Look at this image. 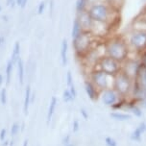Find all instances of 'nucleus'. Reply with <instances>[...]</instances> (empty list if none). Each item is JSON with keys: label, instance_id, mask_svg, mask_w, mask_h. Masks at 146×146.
Segmentation results:
<instances>
[{"label": "nucleus", "instance_id": "obj_1", "mask_svg": "<svg viewBox=\"0 0 146 146\" xmlns=\"http://www.w3.org/2000/svg\"><path fill=\"white\" fill-rule=\"evenodd\" d=\"M119 10L111 7V5L104 2L103 0H98L91 5H90L87 12L90 14L94 21L106 23L111 25L116 19Z\"/></svg>", "mask_w": 146, "mask_h": 146}, {"label": "nucleus", "instance_id": "obj_2", "mask_svg": "<svg viewBox=\"0 0 146 146\" xmlns=\"http://www.w3.org/2000/svg\"><path fill=\"white\" fill-rule=\"evenodd\" d=\"M106 55L119 62H123L129 58V46L122 36H113L105 43Z\"/></svg>", "mask_w": 146, "mask_h": 146}, {"label": "nucleus", "instance_id": "obj_3", "mask_svg": "<svg viewBox=\"0 0 146 146\" xmlns=\"http://www.w3.org/2000/svg\"><path fill=\"white\" fill-rule=\"evenodd\" d=\"M96 40L97 38L90 32H83L77 38L72 40L73 48L78 56L84 58L88 52L98 45L97 43L95 44Z\"/></svg>", "mask_w": 146, "mask_h": 146}, {"label": "nucleus", "instance_id": "obj_4", "mask_svg": "<svg viewBox=\"0 0 146 146\" xmlns=\"http://www.w3.org/2000/svg\"><path fill=\"white\" fill-rule=\"evenodd\" d=\"M129 49L135 52L146 51V29H134L126 40Z\"/></svg>", "mask_w": 146, "mask_h": 146}, {"label": "nucleus", "instance_id": "obj_5", "mask_svg": "<svg viewBox=\"0 0 146 146\" xmlns=\"http://www.w3.org/2000/svg\"><path fill=\"white\" fill-rule=\"evenodd\" d=\"M134 80L127 76L123 71L118 72L114 75L113 78V88L115 90L121 97L129 95L132 93Z\"/></svg>", "mask_w": 146, "mask_h": 146}, {"label": "nucleus", "instance_id": "obj_6", "mask_svg": "<svg viewBox=\"0 0 146 146\" xmlns=\"http://www.w3.org/2000/svg\"><path fill=\"white\" fill-rule=\"evenodd\" d=\"M114 76L109 75L100 69H93L90 72V80L94 84V86L100 91L107 88H111L113 87Z\"/></svg>", "mask_w": 146, "mask_h": 146}, {"label": "nucleus", "instance_id": "obj_7", "mask_svg": "<svg viewBox=\"0 0 146 146\" xmlns=\"http://www.w3.org/2000/svg\"><path fill=\"white\" fill-rule=\"evenodd\" d=\"M96 64L98 66V68H93V69H100L105 73H107V74L111 75V76L116 75L122 69L121 62L115 61L114 59L107 56V55L99 60Z\"/></svg>", "mask_w": 146, "mask_h": 146}, {"label": "nucleus", "instance_id": "obj_8", "mask_svg": "<svg viewBox=\"0 0 146 146\" xmlns=\"http://www.w3.org/2000/svg\"><path fill=\"white\" fill-rule=\"evenodd\" d=\"M140 67H141V62L128 58L126 61L122 62L121 71H123L125 74H126L127 76H129L131 79L135 80L139 76Z\"/></svg>", "mask_w": 146, "mask_h": 146}, {"label": "nucleus", "instance_id": "obj_9", "mask_svg": "<svg viewBox=\"0 0 146 146\" xmlns=\"http://www.w3.org/2000/svg\"><path fill=\"white\" fill-rule=\"evenodd\" d=\"M100 96L101 99H102V102L106 106H111V107H113L120 99V95L118 94V92L113 88H107V90H102L100 92Z\"/></svg>", "mask_w": 146, "mask_h": 146}, {"label": "nucleus", "instance_id": "obj_10", "mask_svg": "<svg viewBox=\"0 0 146 146\" xmlns=\"http://www.w3.org/2000/svg\"><path fill=\"white\" fill-rule=\"evenodd\" d=\"M76 18L78 19V21L80 22L81 26H82V29L84 32H90L93 27L94 20L91 18L90 14H88L87 11L80 13V14H77Z\"/></svg>", "mask_w": 146, "mask_h": 146}, {"label": "nucleus", "instance_id": "obj_11", "mask_svg": "<svg viewBox=\"0 0 146 146\" xmlns=\"http://www.w3.org/2000/svg\"><path fill=\"white\" fill-rule=\"evenodd\" d=\"M85 90H86V92H87L88 98L93 101L98 98V96L100 95V92H101L90 79L85 82Z\"/></svg>", "mask_w": 146, "mask_h": 146}, {"label": "nucleus", "instance_id": "obj_12", "mask_svg": "<svg viewBox=\"0 0 146 146\" xmlns=\"http://www.w3.org/2000/svg\"><path fill=\"white\" fill-rule=\"evenodd\" d=\"M31 96H32V90H31L30 85H28L25 90L24 102H23V111L25 114H27L28 111H29V107L31 105Z\"/></svg>", "mask_w": 146, "mask_h": 146}, {"label": "nucleus", "instance_id": "obj_13", "mask_svg": "<svg viewBox=\"0 0 146 146\" xmlns=\"http://www.w3.org/2000/svg\"><path fill=\"white\" fill-rule=\"evenodd\" d=\"M17 77L18 81H19L20 85H23L24 83V78H25V66H24V62L21 58L17 62Z\"/></svg>", "mask_w": 146, "mask_h": 146}, {"label": "nucleus", "instance_id": "obj_14", "mask_svg": "<svg viewBox=\"0 0 146 146\" xmlns=\"http://www.w3.org/2000/svg\"><path fill=\"white\" fill-rule=\"evenodd\" d=\"M67 51H68V42L66 38H64L61 45V61L62 66L67 64Z\"/></svg>", "mask_w": 146, "mask_h": 146}, {"label": "nucleus", "instance_id": "obj_15", "mask_svg": "<svg viewBox=\"0 0 146 146\" xmlns=\"http://www.w3.org/2000/svg\"><path fill=\"white\" fill-rule=\"evenodd\" d=\"M57 104H58V99H57L56 96H53L50 100V103H49L47 116H46V119H47L48 124H49V122L51 121L52 117H53L54 113H55V111H56V108H57Z\"/></svg>", "mask_w": 146, "mask_h": 146}, {"label": "nucleus", "instance_id": "obj_16", "mask_svg": "<svg viewBox=\"0 0 146 146\" xmlns=\"http://www.w3.org/2000/svg\"><path fill=\"white\" fill-rule=\"evenodd\" d=\"M84 31L82 29V26H81L80 22L78 21V19L75 17L74 21H73V24H72V30H71V38L72 40H75L81 34H82Z\"/></svg>", "mask_w": 146, "mask_h": 146}, {"label": "nucleus", "instance_id": "obj_17", "mask_svg": "<svg viewBox=\"0 0 146 146\" xmlns=\"http://www.w3.org/2000/svg\"><path fill=\"white\" fill-rule=\"evenodd\" d=\"M15 64L13 62L11 59L7 62L6 64V68H5V82L6 85L8 86L11 82V78H12V73H13V68H14Z\"/></svg>", "mask_w": 146, "mask_h": 146}, {"label": "nucleus", "instance_id": "obj_18", "mask_svg": "<svg viewBox=\"0 0 146 146\" xmlns=\"http://www.w3.org/2000/svg\"><path fill=\"white\" fill-rule=\"evenodd\" d=\"M19 58H20V42L19 41H15L14 48H13L12 55H11V60L15 64L19 60Z\"/></svg>", "mask_w": 146, "mask_h": 146}, {"label": "nucleus", "instance_id": "obj_19", "mask_svg": "<svg viewBox=\"0 0 146 146\" xmlns=\"http://www.w3.org/2000/svg\"><path fill=\"white\" fill-rule=\"evenodd\" d=\"M90 3L88 0H77L76 4H75V8H76V13L80 14V13L86 12L88 10Z\"/></svg>", "mask_w": 146, "mask_h": 146}, {"label": "nucleus", "instance_id": "obj_20", "mask_svg": "<svg viewBox=\"0 0 146 146\" xmlns=\"http://www.w3.org/2000/svg\"><path fill=\"white\" fill-rule=\"evenodd\" d=\"M111 116L113 117L115 120H119V121H125L128 120V119H131V115L127 113H111Z\"/></svg>", "mask_w": 146, "mask_h": 146}, {"label": "nucleus", "instance_id": "obj_21", "mask_svg": "<svg viewBox=\"0 0 146 146\" xmlns=\"http://www.w3.org/2000/svg\"><path fill=\"white\" fill-rule=\"evenodd\" d=\"M104 2L108 3L109 5H111V7L115 8V9L119 10L121 7L122 3H123V0H103Z\"/></svg>", "mask_w": 146, "mask_h": 146}, {"label": "nucleus", "instance_id": "obj_22", "mask_svg": "<svg viewBox=\"0 0 146 146\" xmlns=\"http://www.w3.org/2000/svg\"><path fill=\"white\" fill-rule=\"evenodd\" d=\"M62 99H64V101L66 103H69V102H71L72 100H74V98H73L72 94L70 93L68 88L64 90V93H62Z\"/></svg>", "mask_w": 146, "mask_h": 146}, {"label": "nucleus", "instance_id": "obj_23", "mask_svg": "<svg viewBox=\"0 0 146 146\" xmlns=\"http://www.w3.org/2000/svg\"><path fill=\"white\" fill-rule=\"evenodd\" d=\"M20 131V124L19 123H14L11 127V135L12 137H15Z\"/></svg>", "mask_w": 146, "mask_h": 146}, {"label": "nucleus", "instance_id": "obj_24", "mask_svg": "<svg viewBox=\"0 0 146 146\" xmlns=\"http://www.w3.org/2000/svg\"><path fill=\"white\" fill-rule=\"evenodd\" d=\"M142 134H143V133L140 131V129H139V127H137V129H135V131L132 133L131 137H132L133 140H140V137H141Z\"/></svg>", "mask_w": 146, "mask_h": 146}, {"label": "nucleus", "instance_id": "obj_25", "mask_svg": "<svg viewBox=\"0 0 146 146\" xmlns=\"http://www.w3.org/2000/svg\"><path fill=\"white\" fill-rule=\"evenodd\" d=\"M0 101H1L2 105H6L7 103V90L6 88H2L0 91Z\"/></svg>", "mask_w": 146, "mask_h": 146}, {"label": "nucleus", "instance_id": "obj_26", "mask_svg": "<svg viewBox=\"0 0 146 146\" xmlns=\"http://www.w3.org/2000/svg\"><path fill=\"white\" fill-rule=\"evenodd\" d=\"M132 113L135 114V116H137V117H140V116H142V111H141V110H140L139 107L137 106H132Z\"/></svg>", "mask_w": 146, "mask_h": 146}, {"label": "nucleus", "instance_id": "obj_27", "mask_svg": "<svg viewBox=\"0 0 146 146\" xmlns=\"http://www.w3.org/2000/svg\"><path fill=\"white\" fill-rule=\"evenodd\" d=\"M72 84H74V82H73V77H72L71 71L68 70L66 73V85H67V87H70Z\"/></svg>", "mask_w": 146, "mask_h": 146}, {"label": "nucleus", "instance_id": "obj_28", "mask_svg": "<svg viewBox=\"0 0 146 146\" xmlns=\"http://www.w3.org/2000/svg\"><path fill=\"white\" fill-rule=\"evenodd\" d=\"M80 129V124H79V121L77 119H74L73 120V123H72V131L73 133H77L79 131Z\"/></svg>", "mask_w": 146, "mask_h": 146}, {"label": "nucleus", "instance_id": "obj_29", "mask_svg": "<svg viewBox=\"0 0 146 146\" xmlns=\"http://www.w3.org/2000/svg\"><path fill=\"white\" fill-rule=\"evenodd\" d=\"M44 9H45V2L41 1L38 6V15H42L44 12Z\"/></svg>", "mask_w": 146, "mask_h": 146}, {"label": "nucleus", "instance_id": "obj_30", "mask_svg": "<svg viewBox=\"0 0 146 146\" xmlns=\"http://www.w3.org/2000/svg\"><path fill=\"white\" fill-rule=\"evenodd\" d=\"M105 142L107 146H116V141L111 137H106Z\"/></svg>", "mask_w": 146, "mask_h": 146}, {"label": "nucleus", "instance_id": "obj_31", "mask_svg": "<svg viewBox=\"0 0 146 146\" xmlns=\"http://www.w3.org/2000/svg\"><path fill=\"white\" fill-rule=\"evenodd\" d=\"M68 90H69V91H70V93L72 94V96H73V98L75 99V97L77 96V91H76V88H75V85L74 84H72L70 87H68Z\"/></svg>", "mask_w": 146, "mask_h": 146}, {"label": "nucleus", "instance_id": "obj_32", "mask_svg": "<svg viewBox=\"0 0 146 146\" xmlns=\"http://www.w3.org/2000/svg\"><path fill=\"white\" fill-rule=\"evenodd\" d=\"M80 113H81V115L83 116V118H84L85 120H88V111H86L85 109H81L80 110Z\"/></svg>", "mask_w": 146, "mask_h": 146}, {"label": "nucleus", "instance_id": "obj_33", "mask_svg": "<svg viewBox=\"0 0 146 146\" xmlns=\"http://www.w3.org/2000/svg\"><path fill=\"white\" fill-rule=\"evenodd\" d=\"M6 134H7L6 129H1V131H0V140L1 141H4L5 139H6Z\"/></svg>", "mask_w": 146, "mask_h": 146}, {"label": "nucleus", "instance_id": "obj_34", "mask_svg": "<svg viewBox=\"0 0 146 146\" xmlns=\"http://www.w3.org/2000/svg\"><path fill=\"white\" fill-rule=\"evenodd\" d=\"M70 143V135H66V137L62 139V145L64 146H66L67 144Z\"/></svg>", "mask_w": 146, "mask_h": 146}, {"label": "nucleus", "instance_id": "obj_35", "mask_svg": "<svg viewBox=\"0 0 146 146\" xmlns=\"http://www.w3.org/2000/svg\"><path fill=\"white\" fill-rule=\"evenodd\" d=\"M6 4H7V6L14 8L15 5H17V2H15V0H6Z\"/></svg>", "mask_w": 146, "mask_h": 146}, {"label": "nucleus", "instance_id": "obj_36", "mask_svg": "<svg viewBox=\"0 0 146 146\" xmlns=\"http://www.w3.org/2000/svg\"><path fill=\"white\" fill-rule=\"evenodd\" d=\"M4 43H5V36L3 35H1L0 36V47L3 46Z\"/></svg>", "mask_w": 146, "mask_h": 146}, {"label": "nucleus", "instance_id": "obj_37", "mask_svg": "<svg viewBox=\"0 0 146 146\" xmlns=\"http://www.w3.org/2000/svg\"><path fill=\"white\" fill-rule=\"evenodd\" d=\"M53 8H54V0H51L50 1V9H49V12L51 13H53Z\"/></svg>", "mask_w": 146, "mask_h": 146}, {"label": "nucleus", "instance_id": "obj_38", "mask_svg": "<svg viewBox=\"0 0 146 146\" xmlns=\"http://www.w3.org/2000/svg\"><path fill=\"white\" fill-rule=\"evenodd\" d=\"M27 2H28V0H22V4H21V6H20V8H21V9H24L26 7V5H27Z\"/></svg>", "mask_w": 146, "mask_h": 146}, {"label": "nucleus", "instance_id": "obj_39", "mask_svg": "<svg viewBox=\"0 0 146 146\" xmlns=\"http://www.w3.org/2000/svg\"><path fill=\"white\" fill-rule=\"evenodd\" d=\"M3 83H4V77H3V75L0 73V86L3 85Z\"/></svg>", "mask_w": 146, "mask_h": 146}, {"label": "nucleus", "instance_id": "obj_40", "mask_svg": "<svg viewBox=\"0 0 146 146\" xmlns=\"http://www.w3.org/2000/svg\"><path fill=\"white\" fill-rule=\"evenodd\" d=\"M15 2H17V6H21V4H22V0H15Z\"/></svg>", "mask_w": 146, "mask_h": 146}, {"label": "nucleus", "instance_id": "obj_41", "mask_svg": "<svg viewBox=\"0 0 146 146\" xmlns=\"http://www.w3.org/2000/svg\"><path fill=\"white\" fill-rule=\"evenodd\" d=\"M8 145H10V141H8V140H4L3 146H8Z\"/></svg>", "mask_w": 146, "mask_h": 146}, {"label": "nucleus", "instance_id": "obj_42", "mask_svg": "<svg viewBox=\"0 0 146 146\" xmlns=\"http://www.w3.org/2000/svg\"><path fill=\"white\" fill-rule=\"evenodd\" d=\"M22 146H28V140H27V139H25L24 141H23Z\"/></svg>", "mask_w": 146, "mask_h": 146}, {"label": "nucleus", "instance_id": "obj_43", "mask_svg": "<svg viewBox=\"0 0 146 146\" xmlns=\"http://www.w3.org/2000/svg\"><path fill=\"white\" fill-rule=\"evenodd\" d=\"M10 146H14V140H12V141H10Z\"/></svg>", "mask_w": 146, "mask_h": 146}, {"label": "nucleus", "instance_id": "obj_44", "mask_svg": "<svg viewBox=\"0 0 146 146\" xmlns=\"http://www.w3.org/2000/svg\"><path fill=\"white\" fill-rule=\"evenodd\" d=\"M66 146H75V145H74V144H73V143H71V142H70V143H69V144H67Z\"/></svg>", "mask_w": 146, "mask_h": 146}, {"label": "nucleus", "instance_id": "obj_45", "mask_svg": "<svg viewBox=\"0 0 146 146\" xmlns=\"http://www.w3.org/2000/svg\"><path fill=\"white\" fill-rule=\"evenodd\" d=\"M0 12H2V6L0 5Z\"/></svg>", "mask_w": 146, "mask_h": 146}]
</instances>
